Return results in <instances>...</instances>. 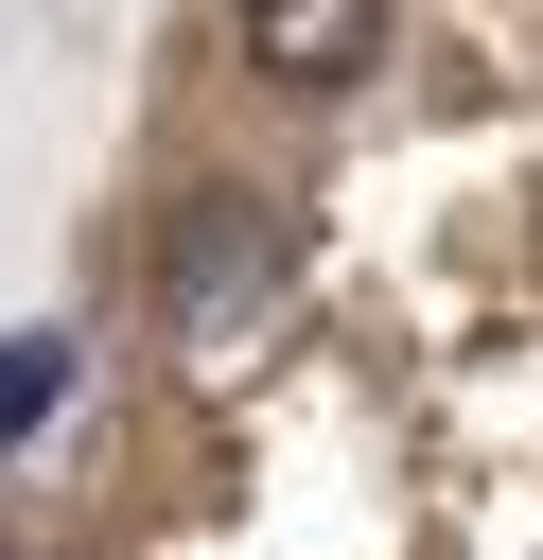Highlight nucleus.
<instances>
[{"mask_svg": "<svg viewBox=\"0 0 543 560\" xmlns=\"http://www.w3.org/2000/svg\"><path fill=\"white\" fill-rule=\"evenodd\" d=\"M0 560H18V542H0Z\"/></svg>", "mask_w": 543, "mask_h": 560, "instance_id": "4", "label": "nucleus"}, {"mask_svg": "<svg viewBox=\"0 0 543 560\" xmlns=\"http://www.w3.org/2000/svg\"><path fill=\"white\" fill-rule=\"evenodd\" d=\"M245 280H263V210L245 192H193L175 210V315H228Z\"/></svg>", "mask_w": 543, "mask_h": 560, "instance_id": "2", "label": "nucleus"}, {"mask_svg": "<svg viewBox=\"0 0 543 560\" xmlns=\"http://www.w3.org/2000/svg\"><path fill=\"white\" fill-rule=\"evenodd\" d=\"M385 0H245V70L263 88H368Z\"/></svg>", "mask_w": 543, "mask_h": 560, "instance_id": "1", "label": "nucleus"}, {"mask_svg": "<svg viewBox=\"0 0 543 560\" xmlns=\"http://www.w3.org/2000/svg\"><path fill=\"white\" fill-rule=\"evenodd\" d=\"M53 385H70V332H0V455L53 420Z\"/></svg>", "mask_w": 543, "mask_h": 560, "instance_id": "3", "label": "nucleus"}]
</instances>
